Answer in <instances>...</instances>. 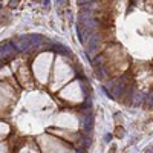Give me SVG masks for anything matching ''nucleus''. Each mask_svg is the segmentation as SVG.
Masks as SVG:
<instances>
[{
	"label": "nucleus",
	"mask_w": 153,
	"mask_h": 153,
	"mask_svg": "<svg viewBox=\"0 0 153 153\" xmlns=\"http://www.w3.org/2000/svg\"><path fill=\"white\" fill-rule=\"evenodd\" d=\"M19 6V0H9V8H17Z\"/></svg>",
	"instance_id": "1"
},
{
	"label": "nucleus",
	"mask_w": 153,
	"mask_h": 153,
	"mask_svg": "<svg viewBox=\"0 0 153 153\" xmlns=\"http://www.w3.org/2000/svg\"><path fill=\"white\" fill-rule=\"evenodd\" d=\"M43 8H45V9L49 8V2H48V0H45V2H43Z\"/></svg>",
	"instance_id": "2"
},
{
	"label": "nucleus",
	"mask_w": 153,
	"mask_h": 153,
	"mask_svg": "<svg viewBox=\"0 0 153 153\" xmlns=\"http://www.w3.org/2000/svg\"><path fill=\"white\" fill-rule=\"evenodd\" d=\"M37 2H38V0H37Z\"/></svg>",
	"instance_id": "3"
}]
</instances>
